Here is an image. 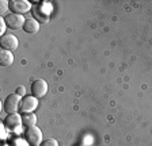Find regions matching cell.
<instances>
[{
  "mask_svg": "<svg viewBox=\"0 0 152 146\" xmlns=\"http://www.w3.org/2000/svg\"><path fill=\"white\" fill-rule=\"evenodd\" d=\"M39 146H58V142L54 138H48V139L42 141V143Z\"/></svg>",
  "mask_w": 152,
  "mask_h": 146,
  "instance_id": "cell-13",
  "label": "cell"
},
{
  "mask_svg": "<svg viewBox=\"0 0 152 146\" xmlns=\"http://www.w3.org/2000/svg\"><path fill=\"white\" fill-rule=\"evenodd\" d=\"M10 10L14 14L23 15V14L31 10V4L28 3L27 0H12V1H10Z\"/></svg>",
  "mask_w": 152,
  "mask_h": 146,
  "instance_id": "cell-7",
  "label": "cell"
},
{
  "mask_svg": "<svg viewBox=\"0 0 152 146\" xmlns=\"http://www.w3.org/2000/svg\"><path fill=\"white\" fill-rule=\"evenodd\" d=\"M25 139L26 142L28 143V146H39L44 141L42 138V131L39 130V127L37 126H31V127H27L25 130Z\"/></svg>",
  "mask_w": 152,
  "mask_h": 146,
  "instance_id": "cell-1",
  "label": "cell"
},
{
  "mask_svg": "<svg viewBox=\"0 0 152 146\" xmlns=\"http://www.w3.org/2000/svg\"><path fill=\"white\" fill-rule=\"evenodd\" d=\"M22 122H23V126L27 127H31L37 124V115L34 112H27V114H22Z\"/></svg>",
  "mask_w": 152,
  "mask_h": 146,
  "instance_id": "cell-12",
  "label": "cell"
},
{
  "mask_svg": "<svg viewBox=\"0 0 152 146\" xmlns=\"http://www.w3.org/2000/svg\"><path fill=\"white\" fill-rule=\"evenodd\" d=\"M23 30H25L27 34H37L39 31V22L34 18H28L26 19L25 26H23Z\"/></svg>",
  "mask_w": 152,
  "mask_h": 146,
  "instance_id": "cell-10",
  "label": "cell"
},
{
  "mask_svg": "<svg viewBox=\"0 0 152 146\" xmlns=\"http://www.w3.org/2000/svg\"><path fill=\"white\" fill-rule=\"evenodd\" d=\"M45 6H46V3H41L39 6H34L33 7V16H34V19H37L38 22H48L49 20V15L48 14H45Z\"/></svg>",
  "mask_w": 152,
  "mask_h": 146,
  "instance_id": "cell-9",
  "label": "cell"
},
{
  "mask_svg": "<svg viewBox=\"0 0 152 146\" xmlns=\"http://www.w3.org/2000/svg\"><path fill=\"white\" fill-rule=\"evenodd\" d=\"M15 93H18L19 96H26V88L25 87H18V88H16V91H15Z\"/></svg>",
  "mask_w": 152,
  "mask_h": 146,
  "instance_id": "cell-16",
  "label": "cell"
},
{
  "mask_svg": "<svg viewBox=\"0 0 152 146\" xmlns=\"http://www.w3.org/2000/svg\"><path fill=\"white\" fill-rule=\"evenodd\" d=\"M20 103H22V96H19L18 93H11L4 99V111L7 114H15V112L20 111Z\"/></svg>",
  "mask_w": 152,
  "mask_h": 146,
  "instance_id": "cell-2",
  "label": "cell"
},
{
  "mask_svg": "<svg viewBox=\"0 0 152 146\" xmlns=\"http://www.w3.org/2000/svg\"><path fill=\"white\" fill-rule=\"evenodd\" d=\"M0 45H1V49H4V50L14 51V50L18 49L19 41H18V38H16L15 35L4 34V35H1V38H0Z\"/></svg>",
  "mask_w": 152,
  "mask_h": 146,
  "instance_id": "cell-6",
  "label": "cell"
},
{
  "mask_svg": "<svg viewBox=\"0 0 152 146\" xmlns=\"http://www.w3.org/2000/svg\"><path fill=\"white\" fill-rule=\"evenodd\" d=\"M48 92V83L42 79H35L31 83V95L37 99H41Z\"/></svg>",
  "mask_w": 152,
  "mask_h": 146,
  "instance_id": "cell-5",
  "label": "cell"
},
{
  "mask_svg": "<svg viewBox=\"0 0 152 146\" xmlns=\"http://www.w3.org/2000/svg\"><path fill=\"white\" fill-rule=\"evenodd\" d=\"M3 124L6 126V129H8V130H16V129H19V127L23 124L22 122V115L19 114H8L6 118H4L3 121Z\"/></svg>",
  "mask_w": 152,
  "mask_h": 146,
  "instance_id": "cell-8",
  "label": "cell"
},
{
  "mask_svg": "<svg viewBox=\"0 0 152 146\" xmlns=\"http://www.w3.org/2000/svg\"><path fill=\"white\" fill-rule=\"evenodd\" d=\"M1 146H10V145H6V143H4V145H1Z\"/></svg>",
  "mask_w": 152,
  "mask_h": 146,
  "instance_id": "cell-17",
  "label": "cell"
},
{
  "mask_svg": "<svg viewBox=\"0 0 152 146\" xmlns=\"http://www.w3.org/2000/svg\"><path fill=\"white\" fill-rule=\"evenodd\" d=\"M38 107V99L34 98L33 95H26L22 98L20 103V112L27 114V112H34Z\"/></svg>",
  "mask_w": 152,
  "mask_h": 146,
  "instance_id": "cell-4",
  "label": "cell"
},
{
  "mask_svg": "<svg viewBox=\"0 0 152 146\" xmlns=\"http://www.w3.org/2000/svg\"><path fill=\"white\" fill-rule=\"evenodd\" d=\"M4 22H6L7 27L11 30H20L23 29V26H25V16L23 15H19V14H8V15L4 16Z\"/></svg>",
  "mask_w": 152,
  "mask_h": 146,
  "instance_id": "cell-3",
  "label": "cell"
},
{
  "mask_svg": "<svg viewBox=\"0 0 152 146\" xmlns=\"http://www.w3.org/2000/svg\"><path fill=\"white\" fill-rule=\"evenodd\" d=\"M12 62H14L12 51L1 49V51H0V65L1 66H10V65H12Z\"/></svg>",
  "mask_w": 152,
  "mask_h": 146,
  "instance_id": "cell-11",
  "label": "cell"
},
{
  "mask_svg": "<svg viewBox=\"0 0 152 146\" xmlns=\"http://www.w3.org/2000/svg\"><path fill=\"white\" fill-rule=\"evenodd\" d=\"M6 29H7V25H6V22H4V18L3 19H0V34L1 35H4L6 34Z\"/></svg>",
  "mask_w": 152,
  "mask_h": 146,
  "instance_id": "cell-15",
  "label": "cell"
},
{
  "mask_svg": "<svg viewBox=\"0 0 152 146\" xmlns=\"http://www.w3.org/2000/svg\"><path fill=\"white\" fill-rule=\"evenodd\" d=\"M7 8H10V1H7V0H3V1L0 3V11H1V14L6 12Z\"/></svg>",
  "mask_w": 152,
  "mask_h": 146,
  "instance_id": "cell-14",
  "label": "cell"
}]
</instances>
